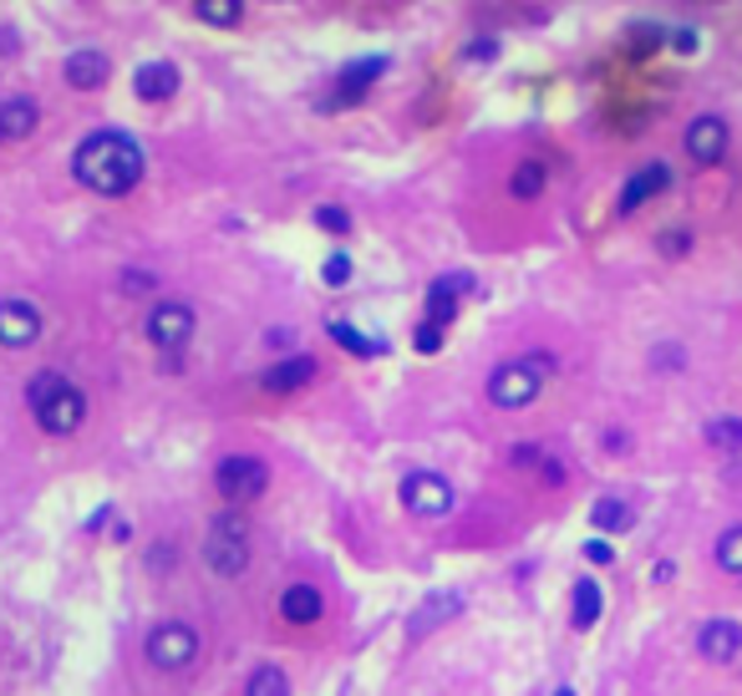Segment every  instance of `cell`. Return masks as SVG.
Masks as SVG:
<instances>
[{
	"instance_id": "8fae6325",
	"label": "cell",
	"mask_w": 742,
	"mask_h": 696,
	"mask_svg": "<svg viewBox=\"0 0 742 696\" xmlns=\"http://www.w3.org/2000/svg\"><path fill=\"white\" fill-rule=\"evenodd\" d=\"M41 311L31 301H0V346L6 351H21V346H37L41 336Z\"/></svg>"
},
{
	"instance_id": "7402d4cb",
	"label": "cell",
	"mask_w": 742,
	"mask_h": 696,
	"mask_svg": "<svg viewBox=\"0 0 742 696\" xmlns=\"http://www.w3.org/2000/svg\"><path fill=\"white\" fill-rule=\"evenodd\" d=\"M631 524H635V514L625 498H595V508H590V528L595 534H625Z\"/></svg>"
},
{
	"instance_id": "2e32d148",
	"label": "cell",
	"mask_w": 742,
	"mask_h": 696,
	"mask_svg": "<svg viewBox=\"0 0 742 696\" xmlns=\"http://www.w3.org/2000/svg\"><path fill=\"white\" fill-rule=\"evenodd\" d=\"M696 650H702V660H712V666L738 660L742 656V625L738 621H706L702 631H696Z\"/></svg>"
},
{
	"instance_id": "484cf974",
	"label": "cell",
	"mask_w": 742,
	"mask_h": 696,
	"mask_svg": "<svg viewBox=\"0 0 742 696\" xmlns=\"http://www.w3.org/2000/svg\"><path fill=\"white\" fill-rule=\"evenodd\" d=\"M718 569L722 575H732V579H742V524H732V528H722V539H718Z\"/></svg>"
},
{
	"instance_id": "30bf717a",
	"label": "cell",
	"mask_w": 742,
	"mask_h": 696,
	"mask_svg": "<svg viewBox=\"0 0 742 696\" xmlns=\"http://www.w3.org/2000/svg\"><path fill=\"white\" fill-rule=\"evenodd\" d=\"M382 72H387V57H361V61H351L347 72L335 77V87H331V97L321 102V112L357 108V102H367V92L382 82Z\"/></svg>"
},
{
	"instance_id": "1f68e13d",
	"label": "cell",
	"mask_w": 742,
	"mask_h": 696,
	"mask_svg": "<svg viewBox=\"0 0 742 696\" xmlns=\"http://www.w3.org/2000/svg\"><path fill=\"white\" fill-rule=\"evenodd\" d=\"M412 346H418L422 356H432V351H443V331H438V325H428V321H422L418 331H412Z\"/></svg>"
},
{
	"instance_id": "44dd1931",
	"label": "cell",
	"mask_w": 742,
	"mask_h": 696,
	"mask_svg": "<svg viewBox=\"0 0 742 696\" xmlns=\"http://www.w3.org/2000/svg\"><path fill=\"white\" fill-rule=\"evenodd\" d=\"M600 611H605L600 585H595V579H575V611H570V625H575V631H595Z\"/></svg>"
},
{
	"instance_id": "8d00e7d4",
	"label": "cell",
	"mask_w": 742,
	"mask_h": 696,
	"mask_svg": "<svg viewBox=\"0 0 742 696\" xmlns=\"http://www.w3.org/2000/svg\"><path fill=\"white\" fill-rule=\"evenodd\" d=\"M585 559H590V565H611L615 549H611L605 539H590V544H585Z\"/></svg>"
},
{
	"instance_id": "836d02e7",
	"label": "cell",
	"mask_w": 742,
	"mask_h": 696,
	"mask_svg": "<svg viewBox=\"0 0 742 696\" xmlns=\"http://www.w3.org/2000/svg\"><path fill=\"white\" fill-rule=\"evenodd\" d=\"M509 463H514V468H539V463H544V447L519 443V447H509Z\"/></svg>"
},
{
	"instance_id": "ffe728a7",
	"label": "cell",
	"mask_w": 742,
	"mask_h": 696,
	"mask_svg": "<svg viewBox=\"0 0 742 696\" xmlns=\"http://www.w3.org/2000/svg\"><path fill=\"white\" fill-rule=\"evenodd\" d=\"M463 611V601H458L453 589H438L428 605H422L418 615H412V636H428V631H438V625H448L453 615Z\"/></svg>"
},
{
	"instance_id": "5bb4252c",
	"label": "cell",
	"mask_w": 742,
	"mask_h": 696,
	"mask_svg": "<svg viewBox=\"0 0 742 696\" xmlns=\"http://www.w3.org/2000/svg\"><path fill=\"white\" fill-rule=\"evenodd\" d=\"M179 87H183V72L173 61H143V67L132 72L138 102H168V97H179Z\"/></svg>"
},
{
	"instance_id": "f1b7e54d",
	"label": "cell",
	"mask_w": 742,
	"mask_h": 696,
	"mask_svg": "<svg viewBox=\"0 0 742 696\" xmlns=\"http://www.w3.org/2000/svg\"><path fill=\"white\" fill-rule=\"evenodd\" d=\"M661 47H666V31H661V26H631V41H625V51H631L635 61L651 57V51H661Z\"/></svg>"
},
{
	"instance_id": "f35d334b",
	"label": "cell",
	"mask_w": 742,
	"mask_h": 696,
	"mask_svg": "<svg viewBox=\"0 0 742 696\" xmlns=\"http://www.w3.org/2000/svg\"><path fill=\"white\" fill-rule=\"evenodd\" d=\"M656 366H682V346H656Z\"/></svg>"
},
{
	"instance_id": "4fadbf2b",
	"label": "cell",
	"mask_w": 742,
	"mask_h": 696,
	"mask_svg": "<svg viewBox=\"0 0 742 696\" xmlns=\"http://www.w3.org/2000/svg\"><path fill=\"white\" fill-rule=\"evenodd\" d=\"M315 376V356H305V351H290V356H280V361H270L260 372V386L270 396H285V392H300V386Z\"/></svg>"
},
{
	"instance_id": "6da1fadb",
	"label": "cell",
	"mask_w": 742,
	"mask_h": 696,
	"mask_svg": "<svg viewBox=\"0 0 742 696\" xmlns=\"http://www.w3.org/2000/svg\"><path fill=\"white\" fill-rule=\"evenodd\" d=\"M143 148H138V138H128L122 128H97L87 132L82 143H77L72 153V179L82 183V189L102 193V199H122V193H132L138 183H143Z\"/></svg>"
},
{
	"instance_id": "9c48e42d",
	"label": "cell",
	"mask_w": 742,
	"mask_h": 696,
	"mask_svg": "<svg viewBox=\"0 0 742 696\" xmlns=\"http://www.w3.org/2000/svg\"><path fill=\"white\" fill-rule=\"evenodd\" d=\"M728 122L718 118V112H702V118H692L686 122V132H682V153L692 158L696 169H718L722 158H728Z\"/></svg>"
},
{
	"instance_id": "603a6c76",
	"label": "cell",
	"mask_w": 742,
	"mask_h": 696,
	"mask_svg": "<svg viewBox=\"0 0 742 696\" xmlns=\"http://www.w3.org/2000/svg\"><path fill=\"white\" fill-rule=\"evenodd\" d=\"M702 437H706V447H712V453L742 457V417H712L702 427Z\"/></svg>"
},
{
	"instance_id": "9a60e30c",
	"label": "cell",
	"mask_w": 742,
	"mask_h": 696,
	"mask_svg": "<svg viewBox=\"0 0 742 696\" xmlns=\"http://www.w3.org/2000/svg\"><path fill=\"white\" fill-rule=\"evenodd\" d=\"M671 189V169L666 163H641V169L625 179V189H621V214H635V209H646L656 193H666Z\"/></svg>"
},
{
	"instance_id": "d6986e66",
	"label": "cell",
	"mask_w": 742,
	"mask_h": 696,
	"mask_svg": "<svg viewBox=\"0 0 742 696\" xmlns=\"http://www.w3.org/2000/svg\"><path fill=\"white\" fill-rule=\"evenodd\" d=\"M37 122H41V108L31 97H6V102H0V138L21 143V138L37 132Z\"/></svg>"
},
{
	"instance_id": "5b68a950",
	"label": "cell",
	"mask_w": 742,
	"mask_h": 696,
	"mask_svg": "<svg viewBox=\"0 0 742 696\" xmlns=\"http://www.w3.org/2000/svg\"><path fill=\"white\" fill-rule=\"evenodd\" d=\"M214 488L229 508H244V504H254V498H264L270 468H264V457H254V453H229V457H219Z\"/></svg>"
},
{
	"instance_id": "e0dca14e",
	"label": "cell",
	"mask_w": 742,
	"mask_h": 696,
	"mask_svg": "<svg viewBox=\"0 0 742 696\" xmlns=\"http://www.w3.org/2000/svg\"><path fill=\"white\" fill-rule=\"evenodd\" d=\"M280 615H285L290 625H315L325 615L321 585H311V579H295V585H285V589H280Z\"/></svg>"
},
{
	"instance_id": "74e56055",
	"label": "cell",
	"mask_w": 742,
	"mask_h": 696,
	"mask_svg": "<svg viewBox=\"0 0 742 696\" xmlns=\"http://www.w3.org/2000/svg\"><path fill=\"white\" fill-rule=\"evenodd\" d=\"M463 57H468V61H489V57H499V41H473Z\"/></svg>"
},
{
	"instance_id": "83f0119b",
	"label": "cell",
	"mask_w": 742,
	"mask_h": 696,
	"mask_svg": "<svg viewBox=\"0 0 742 696\" xmlns=\"http://www.w3.org/2000/svg\"><path fill=\"white\" fill-rule=\"evenodd\" d=\"M193 16H199V21H209V26H240L244 21V6H240V0H199V6H193Z\"/></svg>"
},
{
	"instance_id": "7c38bea8",
	"label": "cell",
	"mask_w": 742,
	"mask_h": 696,
	"mask_svg": "<svg viewBox=\"0 0 742 696\" xmlns=\"http://www.w3.org/2000/svg\"><path fill=\"white\" fill-rule=\"evenodd\" d=\"M468 285H473L468 275H438V280L428 285V305H422V321L438 325V331H448V325H453V315H458V301L468 295Z\"/></svg>"
},
{
	"instance_id": "4dcf8cb0",
	"label": "cell",
	"mask_w": 742,
	"mask_h": 696,
	"mask_svg": "<svg viewBox=\"0 0 742 696\" xmlns=\"http://www.w3.org/2000/svg\"><path fill=\"white\" fill-rule=\"evenodd\" d=\"M321 280H325V285H331V290L351 285V260H347V254H331V260L321 264Z\"/></svg>"
},
{
	"instance_id": "d590c367",
	"label": "cell",
	"mask_w": 742,
	"mask_h": 696,
	"mask_svg": "<svg viewBox=\"0 0 742 696\" xmlns=\"http://www.w3.org/2000/svg\"><path fill=\"white\" fill-rule=\"evenodd\" d=\"M692 250V229H671V240H661V254H686Z\"/></svg>"
},
{
	"instance_id": "60d3db41",
	"label": "cell",
	"mask_w": 742,
	"mask_h": 696,
	"mask_svg": "<svg viewBox=\"0 0 742 696\" xmlns=\"http://www.w3.org/2000/svg\"><path fill=\"white\" fill-rule=\"evenodd\" d=\"M554 696H575V692H570V686H560V692H554Z\"/></svg>"
},
{
	"instance_id": "7a4b0ae2",
	"label": "cell",
	"mask_w": 742,
	"mask_h": 696,
	"mask_svg": "<svg viewBox=\"0 0 742 696\" xmlns=\"http://www.w3.org/2000/svg\"><path fill=\"white\" fill-rule=\"evenodd\" d=\"M26 402L37 412V422L51 437H72L87 422V392L77 382H67L61 372H37L26 382Z\"/></svg>"
},
{
	"instance_id": "d6a6232c",
	"label": "cell",
	"mask_w": 742,
	"mask_h": 696,
	"mask_svg": "<svg viewBox=\"0 0 742 696\" xmlns=\"http://www.w3.org/2000/svg\"><path fill=\"white\" fill-rule=\"evenodd\" d=\"M666 47H671V51H682V57H692V51L702 47V37H696L692 26H676V31H666Z\"/></svg>"
},
{
	"instance_id": "ba28073f",
	"label": "cell",
	"mask_w": 742,
	"mask_h": 696,
	"mask_svg": "<svg viewBox=\"0 0 742 696\" xmlns=\"http://www.w3.org/2000/svg\"><path fill=\"white\" fill-rule=\"evenodd\" d=\"M193 325H199V315H193L189 301H158L143 321V336L158 351H183L193 341Z\"/></svg>"
},
{
	"instance_id": "ab89813d",
	"label": "cell",
	"mask_w": 742,
	"mask_h": 696,
	"mask_svg": "<svg viewBox=\"0 0 742 696\" xmlns=\"http://www.w3.org/2000/svg\"><path fill=\"white\" fill-rule=\"evenodd\" d=\"M605 453H631V437H625V433H605Z\"/></svg>"
},
{
	"instance_id": "d4e9b609",
	"label": "cell",
	"mask_w": 742,
	"mask_h": 696,
	"mask_svg": "<svg viewBox=\"0 0 742 696\" xmlns=\"http://www.w3.org/2000/svg\"><path fill=\"white\" fill-rule=\"evenodd\" d=\"M325 336H331L335 346H347L351 356H387V341L361 336L357 325H347V321H325Z\"/></svg>"
},
{
	"instance_id": "277c9868",
	"label": "cell",
	"mask_w": 742,
	"mask_h": 696,
	"mask_svg": "<svg viewBox=\"0 0 742 696\" xmlns=\"http://www.w3.org/2000/svg\"><path fill=\"white\" fill-rule=\"evenodd\" d=\"M544 372L550 366H539V356H514L493 366L489 372V402L499 412H524L539 392H544Z\"/></svg>"
},
{
	"instance_id": "4316f807",
	"label": "cell",
	"mask_w": 742,
	"mask_h": 696,
	"mask_svg": "<svg viewBox=\"0 0 742 696\" xmlns=\"http://www.w3.org/2000/svg\"><path fill=\"white\" fill-rule=\"evenodd\" d=\"M244 696H290V676L280 666H254L250 682H244Z\"/></svg>"
},
{
	"instance_id": "f546056e",
	"label": "cell",
	"mask_w": 742,
	"mask_h": 696,
	"mask_svg": "<svg viewBox=\"0 0 742 696\" xmlns=\"http://www.w3.org/2000/svg\"><path fill=\"white\" fill-rule=\"evenodd\" d=\"M315 229H325V234H351V214L341 204H321L315 209Z\"/></svg>"
},
{
	"instance_id": "8992f818",
	"label": "cell",
	"mask_w": 742,
	"mask_h": 696,
	"mask_svg": "<svg viewBox=\"0 0 742 696\" xmlns=\"http://www.w3.org/2000/svg\"><path fill=\"white\" fill-rule=\"evenodd\" d=\"M143 656H148V666H158V672H189L193 660H199V631H193L189 621L153 625L148 640H143Z\"/></svg>"
},
{
	"instance_id": "3957f363",
	"label": "cell",
	"mask_w": 742,
	"mask_h": 696,
	"mask_svg": "<svg viewBox=\"0 0 742 696\" xmlns=\"http://www.w3.org/2000/svg\"><path fill=\"white\" fill-rule=\"evenodd\" d=\"M204 559L219 579H240L244 569H250V518H244L240 508L214 514L209 539H204Z\"/></svg>"
},
{
	"instance_id": "e575fe53",
	"label": "cell",
	"mask_w": 742,
	"mask_h": 696,
	"mask_svg": "<svg viewBox=\"0 0 742 696\" xmlns=\"http://www.w3.org/2000/svg\"><path fill=\"white\" fill-rule=\"evenodd\" d=\"M158 280L148 275V270H128V275H122V290H128V295H143V290H153Z\"/></svg>"
},
{
	"instance_id": "cb8c5ba5",
	"label": "cell",
	"mask_w": 742,
	"mask_h": 696,
	"mask_svg": "<svg viewBox=\"0 0 742 696\" xmlns=\"http://www.w3.org/2000/svg\"><path fill=\"white\" fill-rule=\"evenodd\" d=\"M544 183H550V169H544L539 158H524L514 169V179H509V193H514L519 204H534L539 193H544Z\"/></svg>"
},
{
	"instance_id": "52a82bcc",
	"label": "cell",
	"mask_w": 742,
	"mask_h": 696,
	"mask_svg": "<svg viewBox=\"0 0 742 696\" xmlns=\"http://www.w3.org/2000/svg\"><path fill=\"white\" fill-rule=\"evenodd\" d=\"M402 508H408L412 518H448L458 504V488L453 478H443V473H432V468H418L402 478Z\"/></svg>"
},
{
	"instance_id": "ac0fdd59",
	"label": "cell",
	"mask_w": 742,
	"mask_h": 696,
	"mask_svg": "<svg viewBox=\"0 0 742 696\" xmlns=\"http://www.w3.org/2000/svg\"><path fill=\"white\" fill-rule=\"evenodd\" d=\"M108 72H112V61L102 57V51H72L67 67H61L67 87H77V92H97V87L108 82Z\"/></svg>"
}]
</instances>
